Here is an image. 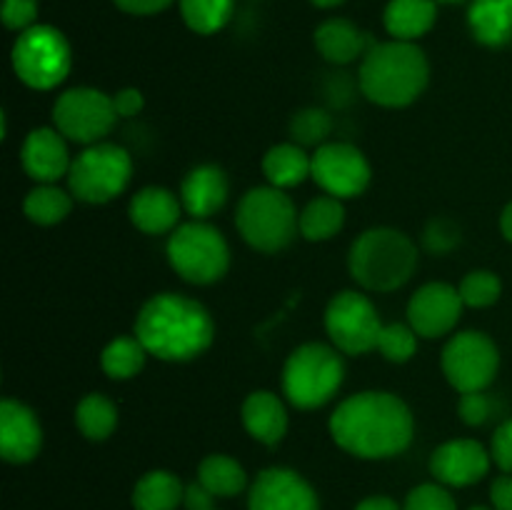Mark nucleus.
I'll use <instances>...</instances> for the list:
<instances>
[{
  "label": "nucleus",
  "instance_id": "c03bdc74",
  "mask_svg": "<svg viewBox=\"0 0 512 510\" xmlns=\"http://www.w3.org/2000/svg\"><path fill=\"white\" fill-rule=\"evenodd\" d=\"M490 500H493L495 510H512V475H500L498 480H493V488H490Z\"/></svg>",
  "mask_w": 512,
  "mask_h": 510
},
{
  "label": "nucleus",
  "instance_id": "c756f323",
  "mask_svg": "<svg viewBox=\"0 0 512 510\" xmlns=\"http://www.w3.org/2000/svg\"><path fill=\"white\" fill-rule=\"evenodd\" d=\"M73 210V195L53 183H43L30 190L23 200V213L35 225H58Z\"/></svg>",
  "mask_w": 512,
  "mask_h": 510
},
{
  "label": "nucleus",
  "instance_id": "ea45409f",
  "mask_svg": "<svg viewBox=\"0 0 512 510\" xmlns=\"http://www.w3.org/2000/svg\"><path fill=\"white\" fill-rule=\"evenodd\" d=\"M495 463L512 475V418L505 420L493 435V450H490Z\"/></svg>",
  "mask_w": 512,
  "mask_h": 510
},
{
  "label": "nucleus",
  "instance_id": "4be33fe9",
  "mask_svg": "<svg viewBox=\"0 0 512 510\" xmlns=\"http://www.w3.org/2000/svg\"><path fill=\"white\" fill-rule=\"evenodd\" d=\"M373 45L368 33H363L358 25L345 18H330L315 30V48L333 65H348L353 60L365 58Z\"/></svg>",
  "mask_w": 512,
  "mask_h": 510
},
{
  "label": "nucleus",
  "instance_id": "a19ab883",
  "mask_svg": "<svg viewBox=\"0 0 512 510\" xmlns=\"http://www.w3.org/2000/svg\"><path fill=\"white\" fill-rule=\"evenodd\" d=\"M113 103L120 118H133V115H138L143 110L145 98L138 88H123L113 95Z\"/></svg>",
  "mask_w": 512,
  "mask_h": 510
},
{
  "label": "nucleus",
  "instance_id": "7ed1b4c3",
  "mask_svg": "<svg viewBox=\"0 0 512 510\" xmlns=\"http://www.w3.org/2000/svg\"><path fill=\"white\" fill-rule=\"evenodd\" d=\"M430 65L423 50L405 40L375 43L360 63V90L383 108H405L425 93Z\"/></svg>",
  "mask_w": 512,
  "mask_h": 510
},
{
  "label": "nucleus",
  "instance_id": "cd10ccee",
  "mask_svg": "<svg viewBox=\"0 0 512 510\" xmlns=\"http://www.w3.org/2000/svg\"><path fill=\"white\" fill-rule=\"evenodd\" d=\"M198 480L215 495V498H233V495L243 493L245 483V470L230 455H208L203 463L198 465Z\"/></svg>",
  "mask_w": 512,
  "mask_h": 510
},
{
  "label": "nucleus",
  "instance_id": "c85d7f7f",
  "mask_svg": "<svg viewBox=\"0 0 512 510\" xmlns=\"http://www.w3.org/2000/svg\"><path fill=\"white\" fill-rule=\"evenodd\" d=\"M148 350L135 335H120L105 345L100 355V368L113 380H130L145 368Z\"/></svg>",
  "mask_w": 512,
  "mask_h": 510
},
{
  "label": "nucleus",
  "instance_id": "f03ea898",
  "mask_svg": "<svg viewBox=\"0 0 512 510\" xmlns=\"http://www.w3.org/2000/svg\"><path fill=\"white\" fill-rule=\"evenodd\" d=\"M133 335L153 358L185 363L210 348L215 323L198 300L180 293H158L138 310Z\"/></svg>",
  "mask_w": 512,
  "mask_h": 510
},
{
  "label": "nucleus",
  "instance_id": "9d476101",
  "mask_svg": "<svg viewBox=\"0 0 512 510\" xmlns=\"http://www.w3.org/2000/svg\"><path fill=\"white\" fill-rule=\"evenodd\" d=\"M113 95L95 88H70L53 103V125L75 143H103L118 123Z\"/></svg>",
  "mask_w": 512,
  "mask_h": 510
},
{
  "label": "nucleus",
  "instance_id": "b1692460",
  "mask_svg": "<svg viewBox=\"0 0 512 510\" xmlns=\"http://www.w3.org/2000/svg\"><path fill=\"white\" fill-rule=\"evenodd\" d=\"M468 25L478 43L503 48L512 40V0H473Z\"/></svg>",
  "mask_w": 512,
  "mask_h": 510
},
{
  "label": "nucleus",
  "instance_id": "f704fd0d",
  "mask_svg": "<svg viewBox=\"0 0 512 510\" xmlns=\"http://www.w3.org/2000/svg\"><path fill=\"white\" fill-rule=\"evenodd\" d=\"M330 130H333V118L320 108H305L290 120V133L298 145H323Z\"/></svg>",
  "mask_w": 512,
  "mask_h": 510
},
{
  "label": "nucleus",
  "instance_id": "412c9836",
  "mask_svg": "<svg viewBox=\"0 0 512 510\" xmlns=\"http://www.w3.org/2000/svg\"><path fill=\"white\" fill-rule=\"evenodd\" d=\"M245 430L263 445H278L288 430V410L273 390H255L240 408Z\"/></svg>",
  "mask_w": 512,
  "mask_h": 510
},
{
  "label": "nucleus",
  "instance_id": "7c9ffc66",
  "mask_svg": "<svg viewBox=\"0 0 512 510\" xmlns=\"http://www.w3.org/2000/svg\"><path fill=\"white\" fill-rule=\"evenodd\" d=\"M75 425L88 440H105L118 425V408L105 395L90 393L75 405Z\"/></svg>",
  "mask_w": 512,
  "mask_h": 510
},
{
  "label": "nucleus",
  "instance_id": "79ce46f5",
  "mask_svg": "<svg viewBox=\"0 0 512 510\" xmlns=\"http://www.w3.org/2000/svg\"><path fill=\"white\" fill-rule=\"evenodd\" d=\"M213 500L215 495L205 488L200 480L195 483L185 485V495H183V505L188 510H213Z\"/></svg>",
  "mask_w": 512,
  "mask_h": 510
},
{
  "label": "nucleus",
  "instance_id": "0eeeda50",
  "mask_svg": "<svg viewBox=\"0 0 512 510\" xmlns=\"http://www.w3.org/2000/svg\"><path fill=\"white\" fill-rule=\"evenodd\" d=\"M165 250L175 273L193 285H210L228 273V240L205 220L180 223L170 233Z\"/></svg>",
  "mask_w": 512,
  "mask_h": 510
},
{
  "label": "nucleus",
  "instance_id": "a211bd4d",
  "mask_svg": "<svg viewBox=\"0 0 512 510\" xmlns=\"http://www.w3.org/2000/svg\"><path fill=\"white\" fill-rule=\"evenodd\" d=\"M20 163L30 178L43 185L68 175L73 160H70L68 145H65V135L58 128H35L23 140Z\"/></svg>",
  "mask_w": 512,
  "mask_h": 510
},
{
  "label": "nucleus",
  "instance_id": "5701e85b",
  "mask_svg": "<svg viewBox=\"0 0 512 510\" xmlns=\"http://www.w3.org/2000/svg\"><path fill=\"white\" fill-rule=\"evenodd\" d=\"M438 18V0H390L383 23L393 40L415 43L430 33Z\"/></svg>",
  "mask_w": 512,
  "mask_h": 510
},
{
  "label": "nucleus",
  "instance_id": "3c124183",
  "mask_svg": "<svg viewBox=\"0 0 512 510\" xmlns=\"http://www.w3.org/2000/svg\"><path fill=\"white\" fill-rule=\"evenodd\" d=\"M213 510H215V508H213Z\"/></svg>",
  "mask_w": 512,
  "mask_h": 510
},
{
  "label": "nucleus",
  "instance_id": "f8f14e48",
  "mask_svg": "<svg viewBox=\"0 0 512 510\" xmlns=\"http://www.w3.org/2000/svg\"><path fill=\"white\" fill-rule=\"evenodd\" d=\"M440 363L448 383L460 395L478 393L488 388L498 375L500 353L490 335L480 330H463L448 340Z\"/></svg>",
  "mask_w": 512,
  "mask_h": 510
},
{
  "label": "nucleus",
  "instance_id": "de8ad7c7",
  "mask_svg": "<svg viewBox=\"0 0 512 510\" xmlns=\"http://www.w3.org/2000/svg\"><path fill=\"white\" fill-rule=\"evenodd\" d=\"M313 5H318V8H335V5L345 3V0H310Z\"/></svg>",
  "mask_w": 512,
  "mask_h": 510
},
{
  "label": "nucleus",
  "instance_id": "ddd939ff",
  "mask_svg": "<svg viewBox=\"0 0 512 510\" xmlns=\"http://www.w3.org/2000/svg\"><path fill=\"white\" fill-rule=\"evenodd\" d=\"M310 178L325 190V195L348 200L358 198L370 185L373 170L363 150L350 143H323L313 153Z\"/></svg>",
  "mask_w": 512,
  "mask_h": 510
},
{
  "label": "nucleus",
  "instance_id": "2eb2a0df",
  "mask_svg": "<svg viewBox=\"0 0 512 510\" xmlns=\"http://www.w3.org/2000/svg\"><path fill=\"white\" fill-rule=\"evenodd\" d=\"M250 510H318V495L308 480L288 468H268L250 488Z\"/></svg>",
  "mask_w": 512,
  "mask_h": 510
},
{
  "label": "nucleus",
  "instance_id": "dca6fc26",
  "mask_svg": "<svg viewBox=\"0 0 512 510\" xmlns=\"http://www.w3.org/2000/svg\"><path fill=\"white\" fill-rule=\"evenodd\" d=\"M43 448V428L28 405L20 400L0 403V455L8 463H30Z\"/></svg>",
  "mask_w": 512,
  "mask_h": 510
},
{
  "label": "nucleus",
  "instance_id": "e433bc0d",
  "mask_svg": "<svg viewBox=\"0 0 512 510\" xmlns=\"http://www.w3.org/2000/svg\"><path fill=\"white\" fill-rule=\"evenodd\" d=\"M458 415L465 425L478 428V425L488 423V418L493 415V400L485 395V390H478V393H463L458 400Z\"/></svg>",
  "mask_w": 512,
  "mask_h": 510
},
{
  "label": "nucleus",
  "instance_id": "1a4fd4ad",
  "mask_svg": "<svg viewBox=\"0 0 512 510\" xmlns=\"http://www.w3.org/2000/svg\"><path fill=\"white\" fill-rule=\"evenodd\" d=\"M13 70L28 88L53 90L70 73V45L53 25H33L15 38Z\"/></svg>",
  "mask_w": 512,
  "mask_h": 510
},
{
  "label": "nucleus",
  "instance_id": "473e14b6",
  "mask_svg": "<svg viewBox=\"0 0 512 510\" xmlns=\"http://www.w3.org/2000/svg\"><path fill=\"white\" fill-rule=\"evenodd\" d=\"M460 298L470 308H490L498 303L500 293H503V283L493 270H470L458 285Z\"/></svg>",
  "mask_w": 512,
  "mask_h": 510
},
{
  "label": "nucleus",
  "instance_id": "f257e3e1",
  "mask_svg": "<svg viewBox=\"0 0 512 510\" xmlns=\"http://www.w3.org/2000/svg\"><path fill=\"white\" fill-rule=\"evenodd\" d=\"M330 435L350 455L365 460L393 458L413 443L415 420L408 403L388 390H363L335 408Z\"/></svg>",
  "mask_w": 512,
  "mask_h": 510
},
{
  "label": "nucleus",
  "instance_id": "58836bf2",
  "mask_svg": "<svg viewBox=\"0 0 512 510\" xmlns=\"http://www.w3.org/2000/svg\"><path fill=\"white\" fill-rule=\"evenodd\" d=\"M38 18V0H3V23L8 30L33 28Z\"/></svg>",
  "mask_w": 512,
  "mask_h": 510
},
{
  "label": "nucleus",
  "instance_id": "09e8293b",
  "mask_svg": "<svg viewBox=\"0 0 512 510\" xmlns=\"http://www.w3.org/2000/svg\"><path fill=\"white\" fill-rule=\"evenodd\" d=\"M438 3H463V0H438Z\"/></svg>",
  "mask_w": 512,
  "mask_h": 510
},
{
  "label": "nucleus",
  "instance_id": "aec40b11",
  "mask_svg": "<svg viewBox=\"0 0 512 510\" xmlns=\"http://www.w3.org/2000/svg\"><path fill=\"white\" fill-rule=\"evenodd\" d=\"M180 203L178 195L168 188H160V185H148V188L138 190L130 200V223L140 230V233L148 235H163L173 233L180 225Z\"/></svg>",
  "mask_w": 512,
  "mask_h": 510
},
{
  "label": "nucleus",
  "instance_id": "393cba45",
  "mask_svg": "<svg viewBox=\"0 0 512 510\" xmlns=\"http://www.w3.org/2000/svg\"><path fill=\"white\" fill-rule=\"evenodd\" d=\"M313 170V155L303 150L298 143H278L263 155V175L273 188H295L310 178Z\"/></svg>",
  "mask_w": 512,
  "mask_h": 510
},
{
  "label": "nucleus",
  "instance_id": "9b49d317",
  "mask_svg": "<svg viewBox=\"0 0 512 510\" xmlns=\"http://www.w3.org/2000/svg\"><path fill=\"white\" fill-rule=\"evenodd\" d=\"M325 330L330 335V343L340 353L365 355L378 348L383 323L368 295L358 290H343L333 295L325 308Z\"/></svg>",
  "mask_w": 512,
  "mask_h": 510
},
{
  "label": "nucleus",
  "instance_id": "6e6552de",
  "mask_svg": "<svg viewBox=\"0 0 512 510\" xmlns=\"http://www.w3.org/2000/svg\"><path fill=\"white\" fill-rule=\"evenodd\" d=\"M133 178V160L115 143H93L73 158L68 170L70 195L83 203H110L128 188Z\"/></svg>",
  "mask_w": 512,
  "mask_h": 510
},
{
  "label": "nucleus",
  "instance_id": "72a5a7b5",
  "mask_svg": "<svg viewBox=\"0 0 512 510\" xmlns=\"http://www.w3.org/2000/svg\"><path fill=\"white\" fill-rule=\"evenodd\" d=\"M418 338L420 335L410 328V323H390L383 325L378 338V348L383 353V358H388L390 363H408L410 358L418 350Z\"/></svg>",
  "mask_w": 512,
  "mask_h": 510
},
{
  "label": "nucleus",
  "instance_id": "39448f33",
  "mask_svg": "<svg viewBox=\"0 0 512 510\" xmlns=\"http://www.w3.org/2000/svg\"><path fill=\"white\" fill-rule=\"evenodd\" d=\"M235 225L250 248L280 253L300 233V215L285 190L273 185L250 188L235 210Z\"/></svg>",
  "mask_w": 512,
  "mask_h": 510
},
{
  "label": "nucleus",
  "instance_id": "49530a36",
  "mask_svg": "<svg viewBox=\"0 0 512 510\" xmlns=\"http://www.w3.org/2000/svg\"><path fill=\"white\" fill-rule=\"evenodd\" d=\"M500 230H503L505 238H508L512 243V203L505 205L503 215H500Z\"/></svg>",
  "mask_w": 512,
  "mask_h": 510
},
{
  "label": "nucleus",
  "instance_id": "a878e982",
  "mask_svg": "<svg viewBox=\"0 0 512 510\" xmlns=\"http://www.w3.org/2000/svg\"><path fill=\"white\" fill-rule=\"evenodd\" d=\"M185 485L180 483L178 475L168 470H153L145 473L135 483L133 490V508L135 510H175L183 503Z\"/></svg>",
  "mask_w": 512,
  "mask_h": 510
},
{
  "label": "nucleus",
  "instance_id": "a18cd8bd",
  "mask_svg": "<svg viewBox=\"0 0 512 510\" xmlns=\"http://www.w3.org/2000/svg\"><path fill=\"white\" fill-rule=\"evenodd\" d=\"M355 510H400V508L395 500L385 498V495H373V498H365Z\"/></svg>",
  "mask_w": 512,
  "mask_h": 510
},
{
  "label": "nucleus",
  "instance_id": "c9c22d12",
  "mask_svg": "<svg viewBox=\"0 0 512 510\" xmlns=\"http://www.w3.org/2000/svg\"><path fill=\"white\" fill-rule=\"evenodd\" d=\"M403 510H458V508H455L453 495H450L443 485L425 483L410 490V495L405 498Z\"/></svg>",
  "mask_w": 512,
  "mask_h": 510
},
{
  "label": "nucleus",
  "instance_id": "8fccbe9b",
  "mask_svg": "<svg viewBox=\"0 0 512 510\" xmlns=\"http://www.w3.org/2000/svg\"><path fill=\"white\" fill-rule=\"evenodd\" d=\"M470 510H490V508H483V505H475V508H470ZM495 510V508H493Z\"/></svg>",
  "mask_w": 512,
  "mask_h": 510
},
{
  "label": "nucleus",
  "instance_id": "37998d69",
  "mask_svg": "<svg viewBox=\"0 0 512 510\" xmlns=\"http://www.w3.org/2000/svg\"><path fill=\"white\" fill-rule=\"evenodd\" d=\"M123 13L130 15H155L163 13L165 8L175 3V0H113Z\"/></svg>",
  "mask_w": 512,
  "mask_h": 510
},
{
  "label": "nucleus",
  "instance_id": "423d86ee",
  "mask_svg": "<svg viewBox=\"0 0 512 510\" xmlns=\"http://www.w3.org/2000/svg\"><path fill=\"white\" fill-rule=\"evenodd\" d=\"M345 378L340 350L325 343H305L283 365V395L300 410H315L333 400Z\"/></svg>",
  "mask_w": 512,
  "mask_h": 510
},
{
  "label": "nucleus",
  "instance_id": "4468645a",
  "mask_svg": "<svg viewBox=\"0 0 512 510\" xmlns=\"http://www.w3.org/2000/svg\"><path fill=\"white\" fill-rule=\"evenodd\" d=\"M463 305L458 288L448 283H428L410 298L408 323L420 338L435 340L458 325Z\"/></svg>",
  "mask_w": 512,
  "mask_h": 510
},
{
  "label": "nucleus",
  "instance_id": "2f4dec72",
  "mask_svg": "<svg viewBox=\"0 0 512 510\" xmlns=\"http://www.w3.org/2000/svg\"><path fill=\"white\" fill-rule=\"evenodd\" d=\"M235 0H180L185 25L198 35H213L230 23Z\"/></svg>",
  "mask_w": 512,
  "mask_h": 510
},
{
  "label": "nucleus",
  "instance_id": "bb28decb",
  "mask_svg": "<svg viewBox=\"0 0 512 510\" xmlns=\"http://www.w3.org/2000/svg\"><path fill=\"white\" fill-rule=\"evenodd\" d=\"M345 225V205L333 195H320L310 200L300 213V235L310 243L330 240L343 230Z\"/></svg>",
  "mask_w": 512,
  "mask_h": 510
},
{
  "label": "nucleus",
  "instance_id": "f3484780",
  "mask_svg": "<svg viewBox=\"0 0 512 510\" xmlns=\"http://www.w3.org/2000/svg\"><path fill=\"white\" fill-rule=\"evenodd\" d=\"M430 470L443 485L465 488L483 480L490 470V453L478 440L458 438L435 448Z\"/></svg>",
  "mask_w": 512,
  "mask_h": 510
},
{
  "label": "nucleus",
  "instance_id": "20e7f679",
  "mask_svg": "<svg viewBox=\"0 0 512 510\" xmlns=\"http://www.w3.org/2000/svg\"><path fill=\"white\" fill-rule=\"evenodd\" d=\"M418 245L395 228H370L350 248L348 268L355 283L373 293H393L413 278Z\"/></svg>",
  "mask_w": 512,
  "mask_h": 510
},
{
  "label": "nucleus",
  "instance_id": "6ab92c4d",
  "mask_svg": "<svg viewBox=\"0 0 512 510\" xmlns=\"http://www.w3.org/2000/svg\"><path fill=\"white\" fill-rule=\"evenodd\" d=\"M230 193L228 175L218 165H198L180 183V203L195 220H205L218 213Z\"/></svg>",
  "mask_w": 512,
  "mask_h": 510
},
{
  "label": "nucleus",
  "instance_id": "4c0bfd02",
  "mask_svg": "<svg viewBox=\"0 0 512 510\" xmlns=\"http://www.w3.org/2000/svg\"><path fill=\"white\" fill-rule=\"evenodd\" d=\"M425 248L433 250V253H448L455 245L460 243V230L458 225L450 223L445 218L430 220L428 228H425Z\"/></svg>",
  "mask_w": 512,
  "mask_h": 510
}]
</instances>
